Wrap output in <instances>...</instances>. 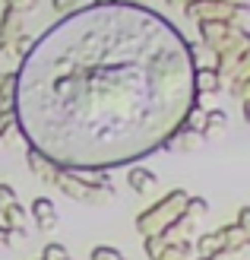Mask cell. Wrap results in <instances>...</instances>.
<instances>
[{
	"label": "cell",
	"mask_w": 250,
	"mask_h": 260,
	"mask_svg": "<svg viewBox=\"0 0 250 260\" xmlns=\"http://www.w3.org/2000/svg\"><path fill=\"white\" fill-rule=\"evenodd\" d=\"M196 45L146 4L98 0L29 45L13 118L29 149L60 172L136 162L190 121Z\"/></svg>",
	"instance_id": "obj_1"
},
{
	"label": "cell",
	"mask_w": 250,
	"mask_h": 260,
	"mask_svg": "<svg viewBox=\"0 0 250 260\" xmlns=\"http://www.w3.org/2000/svg\"><path fill=\"white\" fill-rule=\"evenodd\" d=\"M181 203H187V193H184V190H171L168 197H162L152 210H146V213L136 219V229L142 232V235H146V232H159V229L165 232L168 229L165 225L168 219H177V206Z\"/></svg>",
	"instance_id": "obj_2"
},
{
	"label": "cell",
	"mask_w": 250,
	"mask_h": 260,
	"mask_svg": "<svg viewBox=\"0 0 250 260\" xmlns=\"http://www.w3.org/2000/svg\"><path fill=\"white\" fill-rule=\"evenodd\" d=\"M32 216H35V222H38L42 232H54L57 229V210H54V203L48 197H38L32 203Z\"/></svg>",
	"instance_id": "obj_3"
},
{
	"label": "cell",
	"mask_w": 250,
	"mask_h": 260,
	"mask_svg": "<svg viewBox=\"0 0 250 260\" xmlns=\"http://www.w3.org/2000/svg\"><path fill=\"white\" fill-rule=\"evenodd\" d=\"M193 89L196 92H216L219 89V70L216 67H196L193 70Z\"/></svg>",
	"instance_id": "obj_4"
},
{
	"label": "cell",
	"mask_w": 250,
	"mask_h": 260,
	"mask_svg": "<svg viewBox=\"0 0 250 260\" xmlns=\"http://www.w3.org/2000/svg\"><path fill=\"white\" fill-rule=\"evenodd\" d=\"M127 184L133 187L136 193H146V190L155 184V175L149 172V168H142V165H133V168L127 172Z\"/></svg>",
	"instance_id": "obj_5"
},
{
	"label": "cell",
	"mask_w": 250,
	"mask_h": 260,
	"mask_svg": "<svg viewBox=\"0 0 250 260\" xmlns=\"http://www.w3.org/2000/svg\"><path fill=\"white\" fill-rule=\"evenodd\" d=\"M13 95H16V73H7V76H0V105L10 108Z\"/></svg>",
	"instance_id": "obj_6"
},
{
	"label": "cell",
	"mask_w": 250,
	"mask_h": 260,
	"mask_svg": "<svg viewBox=\"0 0 250 260\" xmlns=\"http://www.w3.org/2000/svg\"><path fill=\"white\" fill-rule=\"evenodd\" d=\"M228 124V118H225V111H219V108H212L206 114V124H203V134H209V130H216V127H225Z\"/></svg>",
	"instance_id": "obj_7"
},
{
	"label": "cell",
	"mask_w": 250,
	"mask_h": 260,
	"mask_svg": "<svg viewBox=\"0 0 250 260\" xmlns=\"http://www.w3.org/2000/svg\"><path fill=\"white\" fill-rule=\"evenodd\" d=\"M16 203V190H13L10 184H0V213L7 210V206Z\"/></svg>",
	"instance_id": "obj_8"
},
{
	"label": "cell",
	"mask_w": 250,
	"mask_h": 260,
	"mask_svg": "<svg viewBox=\"0 0 250 260\" xmlns=\"http://www.w3.org/2000/svg\"><path fill=\"white\" fill-rule=\"evenodd\" d=\"M63 257H67V251H63L60 244H48L45 254H42V260H63Z\"/></svg>",
	"instance_id": "obj_9"
},
{
	"label": "cell",
	"mask_w": 250,
	"mask_h": 260,
	"mask_svg": "<svg viewBox=\"0 0 250 260\" xmlns=\"http://www.w3.org/2000/svg\"><path fill=\"white\" fill-rule=\"evenodd\" d=\"M92 260H124L117 251H111V248H95L92 251Z\"/></svg>",
	"instance_id": "obj_10"
},
{
	"label": "cell",
	"mask_w": 250,
	"mask_h": 260,
	"mask_svg": "<svg viewBox=\"0 0 250 260\" xmlns=\"http://www.w3.org/2000/svg\"><path fill=\"white\" fill-rule=\"evenodd\" d=\"M51 7L60 13H70V10H76V0H51Z\"/></svg>",
	"instance_id": "obj_11"
},
{
	"label": "cell",
	"mask_w": 250,
	"mask_h": 260,
	"mask_svg": "<svg viewBox=\"0 0 250 260\" xmlns=\"http://www.w3.org/2000/svg\"><path fill=\"white\" fill-rule=\"evenodd\" d=\"M16 51H29V35H16Z\"/></svg>",
	"instance_id": "obj_12"
},
{
	"label": "cell",
	"mask_w": 250,
	"mask_h": 260,
	"mask_svg": "<svg viewBox=\"0 0 250 260\" xmlns=\"http://www.w3.org/2000/svg\"><path fill=\"white\" fill-rule=\"evenodd\" d=\"M165 4H168V7H174V10H184V7L190 4V0H165Z\"/></svg>",
	"instance_id": "obj_13"
},
{
	"label": "cell",
	"mask_w": 250,
	"mask_h": 260,
	"mask_svg": "<svg viewBox=\"0 0 250 260\" xmlns=\"http://www.w3.org/2000/svg\"><path fill=\"white\" fill-rule=\"evenodd\" d=\"M10 238H13V235H10V229L4 225V229H0V244H10Z\"/></svg>",
	"instance_id": "obj_14"
},
{
	"label": "cell",
	"mask_w": 250,
	"mask_h": 260,
	"mask_svg": "<svg viewBox=\"0 0 250 260\" xmlns=\"http://www.w3.org/2000/svg\"><path fill=\"white\" fill-rule=\"evenodd\" d=\"M0 51H7V35L0 32Z\"/></svg>",
	"instance_id": "obj_15"
},
{
	"label": "cell",
	"mask_w": 250,
	"mask_h": 260,
	"mask_svg": "<svg viewBox=\"0 0 250 260\" xmlns=\"http://www.w3.org/2000/svg\"><path fill=\"white\" fill-rule=\"evenodd\" d=\"M234 7H247V0H234Z\"/></svg>",
	"instance_id": "obj_16"
},
{
	"label": "cell",
	"mask_w": 250,
	"mask_h": 260,
	"mask_svg": "<svg viewBox=\"0 0 250 260\" xmlns=\"http://www.w3.org/2000/svg\"><path fill=\"white\" fill-rule=\"evenodd\" d=\"M121 4H142V0H121Z\"/></svg>",
	"instance_id": "obj_17"
},
{
	"label": "cell",
	"mask_w": 250,
	"mask_h": 260,
	"mask_svg": "<svg viewBox=\"0 0 250 260\" xmlns=\"http://www.w3.org/2000/svg\"><path fill=\"white\" fill-rule=\"evenodd\" d=\"M0 143H4V134H0Z\"/></svg>",
	"instance_id": "obj_18"
},
{
	"label": "cell",
	"mask_w": 250,
	"mask_h": 260,
	"mask_svg": "<svg viewBox=\"0 0 250 260\" xmlns=\"http://www.w3.org/2000/svg\"><path fill=\"white\" fill-rule=\"evenodd\" d=\"M63 260H70V257H63Z\"/></svg>",
	"instance_id": "obj_19"
}]
</instances>
